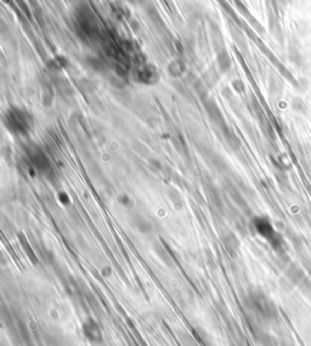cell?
Returning a JSON list of instances; mask_svg holds the SVG:
<instances>
[{
  "mask_svg": "<svg viewBox=\"0 0 311 346\" xmlns=\"http://www.w3.org/2000/svg\"><path fill=\"white\" fill-rule=\"evenodd\" d=\"M28 158H30L32 165H33L38 171L45 172L50 169L49 158H47L45 153H44L40 149H38V147H34V149L30 150V152H28Z\"/></svg>",
  "mask_w": 311,
  "mask_h": 346,
  "instance_id": "obj_2",
  "label": "cell"
},
{
  "mask_svg": "<svg viewBox=\"0 0 311 346\" xmlns=\"http://www.w3.org/2000/svg\"><path fill=\"white\" fill-rule=\"evenodd\" d=\"M86 332H92V329H90V327H89V325H88V331H86ZM94 332H96V334H100V332H99V328L94 329Z\"/></svg>",
  "mask_w": 311,
  "mask_h": 346,
  "instance_id": "obj_4",
  "label": "cell"
},
{
  "mask_svg": "<svg viewBox=\"0 0 311 346\" xmlns=\"http://www.w3.org/2000/svg\"><path fill=\"white\" fill-rule=\"evenodd\" d=\"M9 127L18 133H23L28 129V119L21 112H16L9 115Z\"/></svg>",
  "mask_w": 311,
  "mask_h": 346,
  "instance_id": "obj_3",
  "label": "cell"
},
{
  "mask_svg": "<svg viewBox=\"0 0 311 346\" xmlns=\"http://www.w3.org/2000/svg\"><path fill=\"white\" fill-rule=\"evenodd\" d=\"M254 226L256 232L264 237L266 241H269L274 245L280 244V236H278V233L275 231L274 226L271 225V223L268 219H265V217H256L254 220Z\"/></svg>",
  "mask_w": 311,
  "mask_h": 346,
  "instance_id": "obj_1",
  "label": "cell"
}]
</instances>
